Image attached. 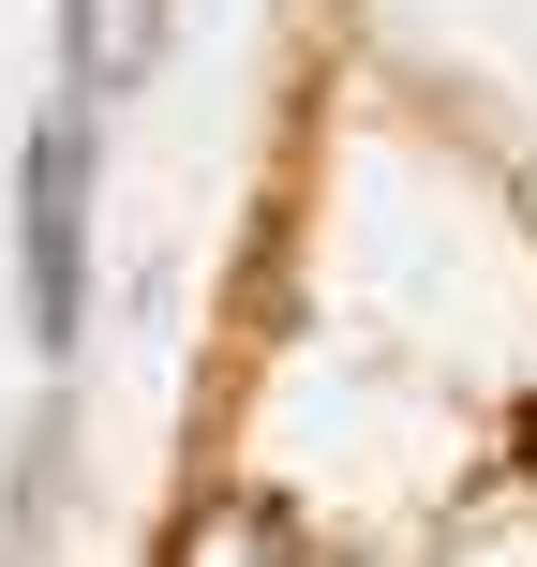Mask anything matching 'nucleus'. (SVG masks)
Wrapping results in <instances>:
<instances>
[{
	"mask_svg": "<svg viewBox=\"0 0 537 567\" xmlns=\"http://www.w3.org/2000/svg\"><path fill=\"white\" fill-rule=\"evenodd\" d=\"M60 45H75V90H149L165 0H60Z\"/></svg>",
	"mask_w": 537,
	"mask_h": 567,
	"instance_id": "nucleus-3",
	"label": "nucleus"
},
{
	"mask_svg": "<svg viewBox=\"0 0 537 567\" xmlns=\"http://www.w3.org/2000/svg\"><path fill=\"white\" fill-rule=\"evenodd\" d=\"M16 269H30V343L75 359V313H90V120H30V165H16Z\"/></svg>",
	"mask_w": 537,
	"mask_h": 567,
	"instance_id": "nucleus-1",
	"label": "nucleus"
},
{
	"mask_svg": "<svg viewBox=\"0 0 537 567\" xmlns=\"http://www.w3.org/2000/svg\"><path fill=\"white\" fill-rule=\"evenodd\" d=\"M165 567H299V538H283L269 493H195L165 523Z\"/></svg>",
	"mask_w": 537,
	"mask_h": 567,
	"instance_id": "nucleus-2",
	"label": "nucleus"
}]
</instances>
